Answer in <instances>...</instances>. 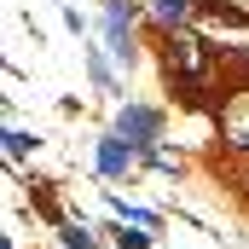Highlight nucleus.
<instances>
[{"mask_svg":"<svg viewBox=\"0 0 249 249\" xmlns=\"http://www.w3.org/2000/svg\"><path fill=\"white\" fill-rule=\"evenodd\" d=\"M116 133H122L127 145L151 151V139L162 133V116H157V110H145V105H122V110H116Z\"/></svg>","mask_w":249,"mask_h":249,"instance_id":"3","label":"nucleus"},{"mask_svg":"<svg viewBox=\"0 0 249 249\" xmlns=\"http://www.w3.org/2000/svg\"><path fill=\"white\" fill-rule=\"evenodd\" d=\"M64 244H70V249H99V238H93L87 226H75V220H70V226H64Z\"/></svg>","mask_w":249,"mask_h":249,"instance_id":"8","label":"nucleus"},{"mask_svg":"<svg viewBox=\"0 0 249 249\" xmlns=\"http://www.w3.org/2000/svg\"><path fill=\"white\" fill-rule=\"evenodd\" d=\"M105 41L122 64H133V6L127 0H105Z\"/></svg>","mask_w":249,"mask_h":249,"instance_id":"2","label":"nucleus"},{"mask_svg":"<svg viewBox=\"0 0 249 249\" xmlns=\"http://www.w3.org/2000/svg\"><path fill=\"white\" fill-rule=\"evenodd\" d=\"M110 209H116L122 220H133V226H157V214H151V209H133V203H122V197H116Z\"/></svg>","mask_w":249,"mask_h":249,"instance_id":"7","label":"nucleus"},{"mask_svg":"<svg viewBox=\"0 0 249 249\" xmlns=\"http://www.w3.org/2000/svg\"><path fill=\"white\" fill-rule=\"evenodd\" d=\"M220 139L232 151H249V87H232L220 99Z\"/></svg>","mask_w":249,"mask_h":249,"instance_id":"1","label":"nucleus"},{"mask_svg":"<svg viewBox=\"0 0 249 249\" xmlns=\"http://www.w3.org/2000/svg\"><path fill=\"white\" fill-rule=\"evenodd\" d=\"M191 6H197V0H151V12H157L162 23H186V18H191Z\"/></svg>","mask_w":249,"mask_h":249,"instance_id":"5","label":"nucleus"},{"mask_svg":"<svg viewBox=\"0 0 249 249\" xmlns=\"http://www.w3.org/2000/svg\"><path fill=\"white\" fill-rule=\"evenodd\" d=\"M6 151H12V157H29V133H23V127H6Z\"/></svg>","mask_w":249,"mask_h":249,"instance_id":"9","label":"nucleus"},{"mask_svg":"<svg viewBox=\"0 0 249 249\" xmlns=\"http://www.w3.org/2000/svg\"><path fill=\"white\" fill-rule=\"evenodd\" d=\"M133 151H139V145H122V133H116V139H99V174H110V180L127 174V168H133Z\"/></svg>","mask_w":249,"mask_h":249,"instance_id":"4","label":"nucleus"},{"mask_svg":"<svg viewBox=\"0 0 249 249\" xmlns=\"http://www.w3.org/2000/svg\"><path fill=\"white\" fill-rule=\"evenodd\" d=\"M116 244L122 249H145V238H139V232H116Z\"/></svg>","mask_w":249,"mask_h":249,"instance_id":"10","label":"nucleus"},{"mask_svg":"<svg viewBox=\"0 0 249 249\" xmlns=\"http://www.w3.org/2000/svg\"><path fill=\"white\" fill-rule=\"evenodd\" d=\"M87 75H93V87H99V93H116V75H110V64L99 58V53H87Z\"/></svg>","mask_w":249,"mask_h":249,"instance_id":"6","label":"nucleus"},{"mask_svg":"<svg viewBox=\"0 0 249 249\" xmlns=\"http://www.w3.org/2000/svg\"><path fill=\"white\" fill-rule=\"evenodd\" d=\"M226 6H232V12H238V18H249V0H226Z\"/></svg>","mask_w":249,"mask_h":249,"instance_id":"11","label":"nucleus"}]
</instances>
